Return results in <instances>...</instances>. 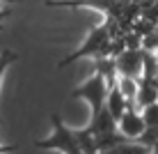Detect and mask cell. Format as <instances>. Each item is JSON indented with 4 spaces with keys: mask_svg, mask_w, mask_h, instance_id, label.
Here are the masks:
<instances>
[{
    "mask_svg": "<svg viewBox=\"0 0 158 154\" xmlns=\"http://www.w3.org/2000/svg\"><path fill=\"white\" fill-rule=\"evenodd\" d=\"M51 122H53V136H48V138H44V140H37L35 143L37 150H57L62 154H83L76 131L69 129V126L60 120V115L53 113Z\"/></svg>",
    "mask_w": 158,
    "mask_h": 154,
    "instance_id": "obj_1",
    "label": "cell"
},
{
    "mask_svg": "<svg viewBox=\"0 0 158 154\" xmlns=\"http://www.w3.org/2000/svg\"><path fill=\"white\" fill-rule=\"evenodd\" d=\"M108 92H110V83H108L101 74H96V71H94V76H92L89 81H85L80 87H76V90L71 92V97L83 99V101L89 103L92 120H94V117H99V115L103 113V108H106Z\"/></svg>",
    "mask_w": 158,
    "mask_h": 154,
    "instance_id": "obj_2",
    "label": "cell"
},
{
    "mask_svg": "<svg viewBox=\"0 0 158 154\" xmlns=\"http://www.w3.org/2000/svg\"><path fill=\"white\" fill-rule=\"evenodd\" d=\"M133 0H46V7H94L99 12H106L108 19L119 21L122 14L131 7Z\"/></svg>",
    "mask_w": 158,
    "mask_h": 154,
    "instance_id": "obj_3",
    "label": "cell"
},
{
    "mask_svg": "<svg viewBox=\"0 0 158 154\" xmlns=\"http://www.w3.org/2000/svg\"><path fill=\"white\" fill-rule=\"evenodd\" d=\"M117 62V74L119 76H142V64H144V48H126L115 58Z\"/></svg>",
    "mask_w": 158,
    "mask_h": 154,
    "instance_id": "obj_4",
    "label": "cell"
},
{
    "mask_svg": "<svg viewBox=\"0 0 158 154\" xmlns=\"http://www.w3.org/2000/svg\"><path fill=\"white\" fill-rule=\"evenodd\" d=\"M117 129L126 140H138L140 136H142V131L147 129V124H144L142 113L135 106H128V111L117 120Z\"/></svg>",
    "mask_w": 158,
    "mask_h": 154,
    "instance_id": "obj_5",
    "label": "cell"
},
{
    "mask_svg": "<svg viewBox=\"0 0 158 154\" xmlns=\"http://www.w3.org/2000/svg\"><path fill=\"white\" fill-rule=\"evenodd\" d=\"M128 106H131V103L126 101V97L122 95V90L117 87V83H115V85H110V92H108V99H106V108L110 111L112 117L119 120L124 113L128 111Z\"/></svg>",
    "mask_w": 158,
    "mask_h": 154,
    "instance_id": "obj_6",
    "label": "cell"
},
{
    "mask_svg": "<svg viewBox=\"0 0 158 154\" xmlns=\"http://www.w3.org/2000/svg\"><path fill=\"white\" fill-rule=\"evenodd\" d=\"M117 87L122 90V95L126 97V101L131 106H135V97H138L140 90V78H133V76H119L117 78Z\"/></svg>",
    "mask_w": 158,
    "mask_h": 154,
    "instance_id": "obj_7",
    "label": "cell"
},
{
    "mask_svg": "<svg viewBox=\"0 0 158 154\" xmlns=\"http://www.w3.org/2000/svg\"><path fill=\"white\" fill-rule=\"evenodd\" d=\"M76 136H78V143H80L83 154H99L96 138H94V134H92V131H87V126H85V129H80V131H76Z\"/></svg>",
    "mask_w": 158,
    "mask_h": 154,
    "instance_id": "obj_8",
    "label": "cell"
},
{
    "mask_svg": "<svg viewBox=\"0 0 158 154\" xmlns=\"http://www.w3.org/2000/svg\"><path fill=\"white\" fill-rule=\"evenodd\" d=\"M140 113H142L147 126H158V101H156V103H149V106H144Z\"/></svg>",
    "mask_w": 158,
    "mask_h": 154,
    "instance_id": "obj_9",
    "label": "cell"
},
{
    "mask_svg": "<svg viewBox=\"0 0 158 154\" xmlns=\"http://www.w3.org/2000/svg\"><path fill=\"white\" fill-rule=\"evenodd\" d=\"M16 58H19V53H14V51H5L2 55H0V81H2V76H5V69H7Z\"/></svg>",
    "mask_w": 158,
    "mask_h": 154,
    "instance_id": "obj_10",
    "label": "cell"
},
{
    "mask_svg": "<svg viewBox=\"0 0 158 154\" xmlns=\"http://www.w3.org/2000/svg\"><path fill=\"white\" fill-rule=\"evenodd\" d=\"M19 147H21L19 143H14V145H5V147L0 145V154H7V152H16V150H19Z\"/></svg>",
    "mask_w": 158,
    "mask_h": 154,
    "instance_id": "obj_11",
    "label": "cell"
},
{
    "mask_svg": "<svg viewBox=\"0 0 158 154\" xmlns=\"http://www.w3.org/2000/svg\"><path fill=\"white\" fill-rule=\"evenodd\" d=\"M5 16H7V12H2V9H0V25H2V19Z\"/></svg>",
    "mask_w": 158,
    "mask_h": 154,
    "instance_id": "obj_12",
    "label": "cell"
},
{
    "mask_svg": "<svg viewBox=\"0 0 158 154\" xmlns=\"http://www.w3.org/2000/svg\"><path fill=\"white\" fill-rule=\"evenodd\" d=\"M0 2H21V0H0Z\"/></svg>",
    "mask_w": 158,
    "mask_h": 154,
    "instance_id": "obj_13",
    "label": "cell"
}]
</instances>
